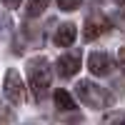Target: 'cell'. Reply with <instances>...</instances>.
I'll return each mask as SVG.
<instances>
[{
	"instance_id": "13",
	"label": "cell",
	"mask_w": 125,
	"mask_h": 125,
	"mask_svg": "<svg viewBox=\"0 0 125 125\" xmlns=\"http://www.w3.org/2000/svg\"><path fill=\"white\" fill-rule=\"evenodd\" d=\"M115 3H120V5H123V3H125V0H115Z\"/></svg>"
},
{
	"instance_id": "11",
	"label": "cell",
	"mask_w": 125,
	"mask_h": 125,
	"mask_svg": "<svg viewBox=\"0 0 125 125\" xmlns=\"http://www.w3.org/2000/svg\"><path fill=\"white\" fill-rule=\"evenodd\" d=\"M118 68L125 73V48H120V53H118Z\"/></svg>"
},
{
	"instance_id": "10",
	"label": "cell",
	"mask_w": 125,
	"mask_h": 125,
	"mask_svg": "<svg viewBox=\"0 0 125 125\" xmlns=\"http://www.w3.org/2000/svg\"><path fill=\"white\" fill-rule=\"evenodd\" d=\"M80 5H83V0H58L60 10H78Z\"/></svg>"
},
{
	"instance_id": "3",
	"label": "cell",
	"mask_w": 125,
	"mask_h": 125,
	"mask_svg": "<svg viewBox=\"0 0 125 125\" xmlns=\"http://www.w3.org/2000/svg\"><path fill=\"white\" fill-rule=\"evenodd\" d=\"M5 98L10 103H15V105L25 103V85H23V80H20L18 70H8L5 73Z\"/></svg>"
},
{
	"instance_id": "4",
	"label": "cell",
	"mask_w": 125,
	"mask_h": 125,
	"mask_svg": "<svg viewBox=\"0 0 125 125\" xmlns=\"http://www.w3.org/2000/svg\"><path fill=\"white\" fill-rule=\"evenodd\" d=\"M110 28H113L110 20H108L105 15L95 13V15H90V18L85 20V38H88V40H98L100 35H105Z\"/></svg>"
},
{
	"instance_id": "6",
	"label": "cell",
	"mask_w": 125,
	"mask_h": 125,
	"mask_svg": "<svg viewBox=\"0 0 125 125\" xmlns=\"http://www.w3.org/2000/svg\"><path fill=\"white\" fill-rule=\"evenodd\" d=\"M75 35H78V28L73 25V23H62L58 30H55V45H60V48H70L73 43H75Z\"/></svg>"
},
{
	"instance_id": "5",
	"label": "cell",
	"mask_w": 125,
	"mask_h": 125,
	"mask_svg": "<svg viewBox=\"0 0 125 125\" xmlns=\"http://www.w3.org/2000/svg\"><path fill=\"white\" fill-rule=\"evenodd\" d=\"M80 70V53H68V55H60L58 60V75L60 78H70Z\"/></svg>"
},
{
	"instance_id": "9",
	"label": "cell",
	"mask_w": 125,
	"mask_h": 125,
	"mask_svg": "<svg viewBox=\"0 0 125 125\" xmlns=\"http://www.w3.org/2000/svg\"><path fill=\"white\" fill-rule=\"evenodd\" d=\"M48 3H50V0H28V15L30 18H38L48 8Z\"/></svg>"
},
{
	"instance_id": "14",
	"label": "cell",
	"mask_w": 125,
	"mask_h": 125,
	"mask_svg": "<svg viewBox=\"0 0 125 125\" xmlns=\"http://www.w3.org/2000/svg\"><path fill=\"white\" fill-rule=\"evenodd\" d=\"M118 125H125V123H118Z\"/></svg>"
},
{
	"instance_id": "12",
	"label": "cell",
	"mask_w": 125,
	"mask_h": 125,
	"mask_svg": "<svg viewBox=\"0 0 125 125\" xmlns=\"http://www.w3.org/2000/svg\"><path fill=\"white\" fill-rule=\"evenodd\" d=\"M3 5L13 10V8H18V5H20V0H3Z\"/></svg>"
},
{
	"instance_id": "2",
	"label": "cell",
	"mask_w": 125,
	"mask_h": 125,
	"mask_svg": "<svg viewBox=\"0 0 125 125\" xmlns=\"http://www.w3.org/2000/svg\"><path fill=\"white\" fill-rule=\"evenodd\" d=\"M28 73H30V88L35 93H45L50 88V68L43 58H35L28 62Z\"/></svg>"
},
{
	"instance_id": "8",
	"label": "cell",
	"mask_w": 125,
	"mask_h": 125,
	"mask_svg": "<svg viewBox=\"0 0 125 125\" xmlns=\"http://www.w3.org/2000/svg\"><path fill=\"white\" fill-rule=\"evenodd\" d=\"M53 100H55V105H58L60 110H65V113H73V110H75V98H73L68 90H62V88L53 93Z\"/></svg>"
},
{
	"instance_id": "7",
	"label": "cell",
	"mask_w": 125,
	"mask_h": 125,
	"mask_svg": "<svg viewBox=\"0 0 125 125\" xmlns=\"http://www.w3.org/2000/svg\"><path fill=\"white\" fill-rule=\"evenodd\" d=\"M88 68H90V73L93 75H105V73L110 70V58L105 55V53H90V58H88Z\"/></svg>"
},
{
	"instance_id": "1",
	"label": "cell",
	"mask_w": 125,
	"mask_h": 125,
	"mask_svg": "<svg viewBox=\"0 0 125 125\" xmlns=\"http://www.w3.org/2000/svg\"><path fill=\"white\" fill-rule=\"evenodd\" d=\"M75 95L80 98V103H85V105L90 108H108L110 103H113V95L105 90V88H100L98 83H90V80H80L78 85H75Z\"/></svg>"
}]
</instances>
